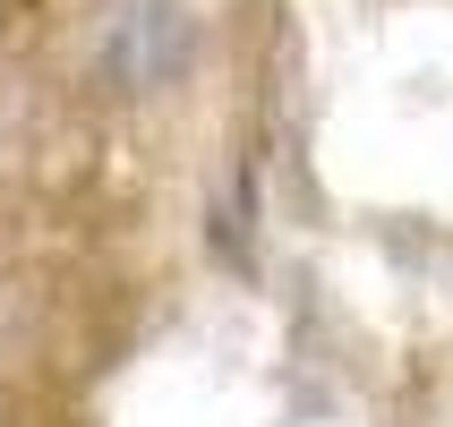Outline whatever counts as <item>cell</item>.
<instances>
[{
	"instance_id": "6da1fadb",
	"label": "cell",
	"mask_w": 453,
	"mask_h": 427,
	"mask_svg": "<svg viewBox=\"0 0 453 427\" xmlns=\"http://www.w3.org/2000/svg\"><path fill=\"white\" fill-rule=\"evenodd\" d=\"M188 43H197V26L180 0H120L111 26H103V51L95 69L103 86H120V95H154V86H172L188 69Z\"/></svg>"
}]
</instances>
